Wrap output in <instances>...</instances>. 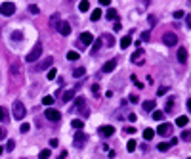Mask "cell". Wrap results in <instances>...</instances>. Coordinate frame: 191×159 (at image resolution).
I'll return each instance as SVG.
<instances>
[{
  "label": "cell",
  "instance_id": "1",
  "mask_svg": "<svg viewBox=\"0 0 191 159\" xmlns=\"http://www.w3.org/2000/svg\"><path fill=\"white\" fill-rule=\"evenodd\" d=\"M71 111H73V113H82L84 117H88V115H90V109L86 107V100H84V98H76V102H75L73 107H71Z\"/></svg>",
  "mask_w": 191,
  "mask_h": 159
},
{
  "label": "cell",
  "instance_id": "2",
  "mask_svg": "<svg viewBox=\"0 0 191 159\" xmlns=\"http://www.w3.org/2000/svg\"><path fill=\"white\" fill-rule=\"evenodd\" d=\"M40 56H42V42L38 40L37 44H34V48L31 50L29 54H27V61H29V63H34V61H37Z\"/></svg>",
  "mask_w": 191,
  "mask_h": 159
},
{
  "label": "cell",
  "instance_id": "3",
  "mask_svg": "<svg viewBox=\"0 0 191 159\" xmlns=\"http://www.w3.org/2000/svg\"><path fill=\"white\" fill-rule=\"evenodd\" d=\"M12 115L16 117L17 121H21L27 115V111H25V105H23V102H19V100H16L13 102V111H12Z\"/></svg>",
  "mask_w": 191,
  "mask_h": 159
},
{
  "label": "cell",
  "instance_id": "4",
  "mask_svg": "<svg viewBox=\"0 0 191 159\" xmlns=\"http://www.w3.org/2000/svg\"><path fill=\"white\" fill-rule=\"evenodd\" d=\"M0 13H2V16H13V13H16V4L13 2L0 4Z\"/></svg>",
  "mask_w": 191,
  "mask_h": 159
},
{
  "label": "cell",
  "instance_id": "5",
  "mask_svg": "<svg viewBox=\"0 0 191 159\" xmlns=\"http://www.w3.org/2000/svg\"><path fill=\"white\" fill-rule=\"evenodd\" d=\"M155 134H159V136H170L172 134V125H170V123H161V127L155 131Z\"/></svg>",
  "mask_w": 191,
  "mask_h": 159
},
{
  "label": "cell",
  "instance_id": "6",
  "mask_svg": "<svg viewBox=\"0 0 191 159\" xmlns=\"http://www.w3.org/2000/svg\"><path fill=\"white\" fill-rule=\"evenodd\" d=\"M162 42L166 46H176L178 44V37H176V33H164L162 35Z\"/></svg>",
  "mask_w": 191,
  "mask_h": 159
},
{
  "label": "cell",
  "instance_id": "7",
  "mask_svg": "<svg viewBox=\"0 0 191 159\" xmlns=\"http://www.w3.org/2000/svg\"><path fill=\"white\" fill-rule=\"evenodd\" d=\"M54 63V57L52 56H48V57H44V60H42L40 63H37V65L33 67V71H42V69H48Z\"/></svg>",
  "mask_w": 191,
  "mask_h": 159
},
{
  "label": "cell",
  "instance_id": "8",
  "mask_svg": "<svg viewBox=\"0 0 191 159\" xmlns=\"http://www.w3.org/2000/svg\"><path fill=\"white\" fill-rule=\"evenodd\" d=\"M44 115H46V119H48V121H54V123L61 119V113H59L58 109H54V107H48V109L44 111Z\"/></svg>",
  "mask_w": 191,
  "mask_h": 159
},
{
  "label": "cell",
  "instance_id": "9",
  "mask_svg": "<svg viewBox=\"0 0 191 159\" xmlns=\"http://www.w3.org/2000/svg\"><path fill=\"white\" fill-rule=\"evenodd\" d=\"M132 61L136 63V65H141V63L145 61V52H143L141 48H138V50H136V54L132 56Z\"/></svg>",
  "mask_w": 191,
  "mask_h": 159
},
{
  "label": "cell",
  "instance_id": "10",
  "mask_svg": "<svg viewBox=\"0 0 191 159\" xmlns=\"http://www.w3.org/2000/svg\"><path fill=\"white\" fill-rule=\"evenodd\" d=\"M84 142H86V134H84L82 131H76V134H75V146L76 148H82Z\"/></svg>",
  "mask_w": 191,
  "mask_h": 159
},
{
  "label": "cell",
  "instance_id": "11",
  "mask_svg": "<svg viewBox=\"0 0 191 159\" xmlns=\"http://www.w3.org/2000/svg\"><path fill=\"white\" fill-rule=\"evenodd\" d=\"M92 42H94L92 33H82V35H80V44H82V46H90Z\"/></svg>",
  "mask_w": 191,
  "mask_h": 159
},
{
  "label": "cell",
  "instance_id": "12",
  "mask_svg": "<svg viewBox=\"0 0 191 159\" xmlns=\"http://www.w3.org/2000/svg\"><path fill=\"white\" fill-rule=\"evenodd\" d=\"M58 31L63 35V37H67V35L71 33V23H67V21H61V23L58 25Z\"/></svg>",
  "mask_w": 191,
  "mask_h": 159
},
{
  "label": "cell",
  "instance_id": "13",
  "mask_svg": "<svg viewBox=\"0 0 191 159\" xmlns=\"http://www.w3.org/2000/svg\"><path fill=\"white\" fill-rule=\"evenodd\" d=\"M113 132H115V128H113L111 125L100 127V134H101V136H105V138H107V136H113Z\"/></svg>",
  "mask_w": 191,
  "mask_h": 159
},
{
  "label": "cell",
  "instance_id": "14",
  "mask_svg": "<svg viewBox=\"0 0 191 159\" xmlns=\"http://www.w3.org/2000/svg\"><path fill=\"white\" fill-rule=\"evenodd\" d=\"M115 67H117V60H109V61H105V63H103V71H105V73L113 71Z\"/></svg>",
  "mask_w": 191,
  "mask_h": 159
},
{
  "label": "cell",
  "instance_id": "15",
  "mask_svg": "<svg viewBox=\"0 0 191 159\" xmlns=\"http://www.w3.org/2000/svg\"><path fill=\"white\" fill-rule=\"evenodd\" d=\"M178 61L180 63H186L187 61V50L186 48H180L178 50Z\"/></svg>",
  "mask_w": 191,
  "mask_h": 159
},
{
  "label": "cell",
  "instance_id": "16",
  "mask_svg": "<svg viewBox=\"0 0 191 159\" xmlns=\"http://www.w3.org/2000/svg\"><path fill=\"white\" fill-rule=\"evenodd\" d=\"M0 121H2V123H8V121H10L8 109H6V107H2V105H0Z\"/></svg>",
  "mask_w": 191,
  "mask_h": 159
},
{
  "label": "cell",
  "instance_id": "17",
  "mask_svg": "<svg viewBox=\"0 0 191 159\" xmlns=\"http://www.w3.org/2000/svg\"><path fill=\"white\" fill-rule=\"evenodd\" d=\"M73 98H75V90H67L65 94H63L61 102H65V104H67V102H71V100H73Z\"/></svg>",
  "mask_w": 191,
  "mask_h": 159
},
{
  "label": "cell",
  "instance_id": "18",
  "mask_svg": "<svg viewBox=\"0 0 191 159\" xmlns=\"http://www.w3.org/2000/svg\"><path fill=\"white\" fill-rule=\"evenodd\" d=\"M130 44H132V39L128 37V35H126V37H122V39H121V48H122V50H126V48H128Z\"/></svg>",
  "mask_w": 191,
  "mask_h": 159
},
{
  "label": "cell",
  "instance_id": "19",
  "mask_svg": "<svg viewBox=\"0 0 191 159\" xmlns=\"http://www.w3.org/2000/svg\"><path fill=\"white\" fill-rule=\"evenodd\" d=\"M155 105H157V104H155V100H147V102H143V109L145 111H153Z\"/></svg>",
  "mask_w": 191,
  "mask_h": 159
},
{
  "label": "cell",
  "instance_id": "20",
  "mask_svg": "<svg viewBox=\"0 0 191 159\" xmlns=\"http://www.w3.org/2000/svg\"><path fill=\"white\" fill-rule=\"evenodd\" d=\"M50 25H52V29H58V25H59V13H54V16L50 17Z\"/></svg>",
  "mask_w": 191,
  "mask_h": 159
},
{
  "label": "cell",
  "instance_id": "21",
  "mask_svg": "<svg viewBox=\"0 0 191 159\" xmlns=\"http://www.w3.org/2000/svg\"><path fill=\"white\" fill-rule=\"evenodd\" d=\"M71 127H73V128H76V131H80V128L84 127V121H82V119H73Z\"/></svg>",
  "mask_w": 191,
  "mask_h": 159
},
{
  "label": "cell",
  "instance_id": "22",
  "mask_svg": "<svg viewBox=\"0 0 191 159\" xmlns=\"http://www.w3.org/2000/svg\"><path fill=\"white\" fill-rule=\"evenodd\" d=\"M187 121H189V119L186 117V115H180V117L176 119V125H178V127H186V125H187Z\"/></svg>",
  "mask_w": 191,
  "mask_h": 159
},
{
  "label": "cell",
  "instance_id": "23",
  "mask_svg": "<svg viewBox=\"0 0 191 159\" xmlns=\"http://www.w3.org/2000/svg\"><path fill=\"white\" fill-rule=\"evenodd\" d=\"M100 17H101V10H100V8H96L94 12L90 13V19H92V21H97Z\"/></svg>",
  "mask_w": 191,
  "mask_h": 159
},
{
  "label": "cell",
  "instance_id": "24",
  "mask_svg": "<svg viewBox=\"0 0 191 159\" xmlns=\"http://www.w3.org/2000/svg\"><path fill=\"white\" fill-rule=\"evenodd\" d=\"M79 10H80V12H88V10H90V2H88V0H80Z\"/></svg>",
  "mask_w": 191,
  "mask_h": 159
},
{
  "label": "cell",
  "instance_id": "25",
  "mask_svg": "<svg viewBox=\"0 0 191 159\" xmlns=\"http://www.w3.org/2000/svg\"><path fill=\"white\" fill-rule=\"evenodd\" d=\"M105 17L111 19V21H113V19H117V10H115V8H109L107 13H105Z\"/></svg>",
  "mask_w": 191,
  "mask_h": 159
},
{
  "label": "cell",
  "instance_id": "26",
  "mask_svg": "<svg viewBox=\"0 0 191 159\" xmlns=\"http://www.w3.org/2000/svg\"><path fill=\"white\" fill-rule=\"evenodd\" d=\"M105 39V44H107V46H113V44H115V39H113V35H103V37H101V40Z\"/></svg>",
  "mask_w": 191,
  "mask_h": 159
},
{
  "label": "cell",
  "instance_id": "27",
  "mask_svg": "<svg viewBox=\"0 0 191 159\" xmlns=\"http://www.w3.org/2000/svg\"><path fill=\"white\" fill-rule=\"evenodd\" d=\"M153 119H157V121H162V119H164V111L153 109Z\"/></svg>",
  "mask_w": 191,
  "mask_h": 159
},
{
  "label": "cell",
  "instance_id": "28",
  "mask_svg": "<svg viewBox=\"0 0 191 159\" xmlns=\"http://www.w3.org/2000/svg\"><path fill=\"white\" fill-rule=\"evenodd\" d=\"M153 136H155V131H153V128H145V131H143V138H145V140H151Z\"/></svg>",
  "mask_w": 191,
  "mask_h": 159
},
{
  "label": "cell",
  "instance_id": "29",
  "mask_svg": "<svg viewBox=\"0 0 191 159\" xmlns=\"http://www.w3.org/2000/svg\"><path fill=\"white\" fill-rule=\"evenodd\" d=\"M84 73H86V71H84V67H76V69L73 71V77L80 79V77H84Z\"/></svg>",
  "mask_w": 191,
  "mask_h": 159
},
{
  "label": "cell",
  "instance_id": "30",
  "mask_svg": "<svg viewBox=\"0 0 191 159\" xmlns=\"http://www.w3.org/2000/svg\"><path fill=\"white\" fill-rule=\"evenodd\" d=\"M67 60H69V61H75V60H79V52H73V50H71V52L67 54Z\"/></svg>",
  "mask_w": 191,
  "mask_h": 159
},
{
  "label": "cell",
  "instance_id": "31",
  "mask_svg": "<svg viewBox=\"0 0 191 159\" xmlns=\"http://www.w3.org/2000/svg\"><path fill=\"white\" fill-rule=\"evenodd\" d=\"M42 104H44V105H48V107H50V105L54 104V98H52V96H44V98H42Z\"/></svg>",
  "mask_w": 191,
  "mask_h": 159
},
{
  "label": "cell",
  "instance_id": "32",
  "mask_svg": "<svg viewBox=\"0 0 191 159\" xmlns=\"http://www.w3.org/2000/svg\"><path fill=\"white\" fill-rule=\"evenodd\" d=\"M38 159H50V150H42L38 153Z\"/></svg>",
  "mask_w": 191,
  "mask_h": 159
},
{
  "label": "cell",
  "instance_id": "33",
  "mask_svg": "<svg viewBox=\"0 0 191 159\" xmlns=\"http://www.w3.org/2000/svg\"><path fill=\"white\" fill-rule=\"evenodd\" d=\"M138 148V144H136V140H130L128 144H126V150H128V151H134V150H136Z\"/></svg>",
  "mask_w": 191,
  "mask_h": 159
},
{
  "label": "cell",
  "instance_id": "34",
  "mask_svg": "<svg viewBox=\"0 0 191 159\" xmlns=\"http://www.w3.org/2000/svg\"><path fill=\"white\" fill-rule=\"evenodd\" d=\"M182 140L191 142V131H183V132H182Z\"/></svg>",
  "mask_w": 191,
  "mask_h": 159
},
{
  "label": "cell",
  "instance_id": "35",
  "mask_svg": "<svg viewBox=\"0 0 191 159\" xmlns=\"http://www.w3.org/2000/svg\"><path fill=\"white\" fill-rule=\"evenodd\" d=\"M29 12L33 13V16H37L40 10H38V6H37V4H31V6H29Z\"/></svg>",
  "mask_w": 191,
  "mask_h": 159
},
{
  "label": "cell",
  "instance_id": "36",
  "mask_svg": "<svg viewBox=\"0 0 191 159\" xmlns=\"http://www.w3.org/2000/svg\"><path fill=\"white\" fill-rule=\"evenodd\" d=\"M168 148H170V144H168V142H161L159 144V151H166Z\"/></svg>",
  "mask_w": 191,
  "mask_h": 159
},
{
  "label": "cell",
  "instance_id": "37",
  "mask_svg": "<svg viewBox=\"0 0 191 159\" xmlns=\"http://www.w3.org/2000/svg\"><path fill=\"white\" fill-rule=\"evenodd\" d=\"M19 131H21V132H29V131H31V125H29V123H23Z\"/></svg>",
  "mask_w": 191,
  "mask_h": 159
},
{
  "label": "cell",
  "instance_id": "38",
  "mask_svg": "<svg viewBox=\"0 0 191 159\" xmlns=\"http://www.w3.org/2000/svg\"><path fill=\"white\" fill-rule=\"evenodd\" d=\"M13 148H16V142H13V140H8V144H6V151H12Z\"/></svg>",
  "mask_w": 191,
  "mask_h": 159
},
{
  "label": "cell",
  "instance_id": "39",
  "mask_svg": "<svg viewBox=\"0 0 191 159\" xmlns=\"http://www.w3.org/2000/svg\"><path fill=\"white\" fill-rule=\"evenodd\" d=\"M55 75H58V71H55V69H50V71H48V79H50V81H54Z\"/></svg>",
  "mask_w": 191,
  "mask_h": 159
},
{
  "label": "cell",
  "instance_id": "40",
  "mask_svg": "<svg viewBox=\"0 0 191 159\" xmlns=\"http://www.w3.org/2000/svg\"><path fill=\"white\" fill-rule=\"evenodd\" d=\"M113 29H115V31H121V29H122V23H121L118 19H115V25H113Z\"/></svg>",
  "mask_w": 191,
  "mask_h": 159
},
{
  "label": "cell",
  "instance_id": "41",
  "mask_svg": "<svg viewBox=\"0 0 191 159\" xmlns=\"http://www.w3.org/2000/svg\"><path fill=\"white\" fill-rule=\"evenodd\" d=\"M166 92H168V88H166V86H161V88L157 90V94H159V96H164Z\"/></svg>",
  "mask_w": 191,
  "mask_h": 159
},
{
  "label": "cell",
  "instance_id": "42",
  "mask_svg": "<svg viewBox=\"0 0 191 159\" xmlns=\"http://www.w3.org/2000/svg\"><path fill=\"white\" fill-rule=\"evenodd\" d=\"M92 92H94V96H100V86H97V84H92Z\"/></svg>",
  "mask_w": 191,
  "mask_h": 159
},
{
  "label": "cell",
  "instance_id": "43",
  "mask_svg": "<svg viewBox=\"0 0 191 159\" xmlns=\"http://www.w3.org/2000/svg\"><path fill=\"white\" fill-rule=\"evenodd\" d=\"M182 17H183V12L182 10H176L174 12V19H182Z\"/></svg>",
  "mask_w": 191,
  "mask_h": 159
},
{
  "label": "cell",
  "instance_id": "44",
  "mask_svg": "<svg viewBox=\"0 0 191 159\" xmlns=\"http://www.w3.org/2000/svg\"><path fill=\"white\" fill-rule=\"evenodd\" d=\"M172 107H174V98H172V100H168V104H166V111H172Z\"/></svg>",
  "mask_w": 191,
  "mask_h": 159
},
{
  "label": "cell",
  "instance_id": "45",
  "mask_svg": "<svg viewBox=\"0 0 191 159\" xmlns=\"http://www.w3.org/2000/svg\"><path fill=\"white\" fill-rule=\"evenodd\" d=\"M12 37H13V40H21V37H23V35H21L19 31H16V33H12Z\"/></svg>",
  "mask_w": 191,
  "mask_h": 159
},
{
  "label": "cell",
  "instance_id": "46",
  "mask_svg": "<svg viewBox=\"0 0 191 159\" xmlns=\"http://www.w3.org/2000/svg\"><path fill=\"white\" fill-rule=\"evenodd\" d=\"M124 132H126V134H134V132H136V128H134V127H126Z\"/></svg>",
  "mask_w": 191,
  "mask_h": 159
},
{
  "label": "cell",
  "instance_id": "47",
  "mask_svg": "<svg viewBox=\"0 0 191 159\" xmlns=\"http://www.w3.org/2000/svg\"><path fill=\"white\" fill-rule=\"evenodd\" d=\"M149 37H151V35H149V31L141 33V40H149Z\"/></svg>",
  "mask_w": 191,
  "mask_h": 159
},
{
  "label": "cell",
  "instance_id": "48",
  "mask_svg": "<svg viewBox=\"0 0 191 159\" xmlns=\"http://www.w3.org/2000/svg\"><path fill=\"white\" fill-rule=\"evenodd\" d=\"M100 46H101V40H96V42H94V52H97V50H100Z\"/></svg>",
  "mask_w": 191,
  "mask_h": 159
},
{
  "label": "cell",
  "instance_id": "49",
  "mask_svg": "<svg viewBox=\"0 0 191 159\" xmlns=\"http://www.w3.org/2000/svg\"><path fill=\"white\" fill-rule=\"evenodd\" d=\"M97 2H100L101 6H109V4H111V0H97Z\"/></svg>",
  "mask_w": 191,
  "mask_h": 159
},
{
  "label": "cell",
  "instance_id": "50",
  "mask_svg": "<svg viewBox=\"0 0 191 159\" xmlns=\"http://www.w3.org/2000/svg\"><path fill=\"white\" fill-rule=\"evenodd\" d=\"M138 100H140V98H138V96H134V94L130 96V102H132V104H138Z\"/></svg>",
  "mask_w": 191,
  "mask_h": 159
},
{
  "label": "cell",
  "instance_id": "51",
  "mask_svg": "<svg viewBox=\"0 0 191 159\" xmlns=\"http://www.w3.org/2000/svg\"><path fill=\"white\" fill-rule=\"evenodd\" d=\"M155 21H157V17H155V16H149V25H155Z\"/></svg>",
  "mask_w": 191,
  "mask_h": 159
},
{
  "label": "cell",
  "instance_id": "52",
  "mask_svg": "<svg viewBox=\"0 0 191 159\" xmlns=\"http://www.w3.org/2000/svg\"><path fill=\"white\" fill-rule=\"evenodd\" d=\"M4 136H6V131H4V128H2V127H0V140H2V138H4Z\"/></svg>",
  "mask_w": 191,
  "mask_h": 159
},
{
  "label": "cell",
  "instance_id": "53",
  "mask_svg": "<svg viewBox=\"0 0 191 159\" xmlns=\"http://www.w3.org/2000/svg\"><path fill=\"white\" fill-rule=\"evenodd\" d=\"M168 144H170V146H176V144H178V138H172V140L168 142Z\"/></svg>",
  "mask_w": 191,
  "mask_h": 159
},
{
  "label": "cell",
  "instance_id": "54",
  "mask_svg": "<svg viewBox=\"0 0 191 159\" xmlns=\"http://www.w3.org/2000/svg\"><path fill=\"white\" fill-rule=\"evenodd\" d=\"M187 109H189V113H191V98L187 100Z\"/></svg>",
  "mask_w": 191,
  "mask_h": 159
},
{
  "label": "cell",
  "instance_id": "55",
  "mask_svg": "<svg viewBox=\"0 0 191 159\" xmlns=\"http://www.w3.org/2000/svg\"><path fill=\"white\" fill-rule=\"evenodd\" d=\"M187 23H189V25H191V16H187Z\"/></svg>",
  "mask_w": 191,
  "mask_h": 159
},
{
  "label": "cell",
  "instance_id": "56",
  "mask_svg": "<svg viewBox=\"0 0 191 159\" xmlns=\"http://www.w3.org/2000/svg\"><path fill=\"white\" fill-rule=\"evenodd\" d=\"M2 151H4V150H2V148H0V153H2Z\"/></svg>",
  "mask_w": 191,
  "mask_h": 159
},
{
  "label": "cell",
  "instance_id": "57",
  "mask_svg": "<svg viewBox=\"0 0 191 159\" xmlns=\"http://www.w3.org/2000/svg\"><path fill=\"white\" fill-rule=\"evenodd\" d=\"M143 2H149V0H143Z\"/></svg>",
  "mask_w": 191,
  "mask_h": 159
},
{
  "label": "cell",
  "instance_id": "58",
  "mask_svg": "<svg viewBox=\"0 0 191 159\" xmlns=\"http://www.w3.org/2000/svg\"><path fill=\"white\" fill-rule=\"evenodd\" d=\"M187 159H191V157H187Z\"/></svg>",
  "mask_w": 191,
  "mask_h": 159
}]
</instances>
